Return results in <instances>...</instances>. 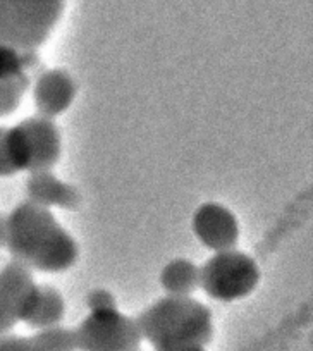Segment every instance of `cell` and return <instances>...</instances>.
I'll use <instances>...</instances> for the list:
<instances>
[{"label":"cell","instance_id":"obj_1","mask_svg":"<svg viewBox=\"0 0 313 351\" xmlns=\"http://www.w3.org/2000/svg\"><path fill=\"white\" fill-rule=\"evenodd\" d=\"M4 246L12 260L49 274L69 271L79 255L76 239L57 222L52 210L29 200L5 215Z\"/></svg>","mask_w":313,"mask_h":351},{"label":"cell","instance_id":"obj_2","mask_svg":"<svg viewBox=\"0 0 313 351\" xmlns=\"http://www.w3.org/2000/svg\"><path fill=\"white\" fill-rule=\"evenodd\" d=\"M143 341L153 351H207L214 319L193 296H164L136 317Z\"/></svg>","mask_w":313,"mask_h":351},{"label":"cell","instance_id":"obj_3","mask_svg":"<svg viewBox=\"0 0 313 351\" xmlns=\"http://www.w3.org/2000/svg\"><path fill=\"white\" fill-rule=\"evenodd\" d=\"M66 0H0V47L38 52L62 18Z\"/></svg>","mask_w":313,"mask_h":351},{"label":"cell","instance_id":"obj_4","mask_svg":"<svg viewBox=\"0 0 313 351\" xmlns=\"http://www.w3.org/2000/svg\"><path fill=\"white\" fill-rule=\"evenodd\" d=\"M5 152L18 172L52 171L62 152L60 131L53 119L33 116L5 130Z\"/></svg>","mask_w":313,"mask_h":351},{"label":"cell","instance_id":"obj_5","mask_svg":"<svg viewBox=\"0 0 313 351\" xmlns=\"http://www.w3.org/2000/svg\"><path fill=\"white\" fill-rule=\"evenodd\" d=\"M257 260L238 248L217 252L200 267V289L212 300L231 303L250 296L260 282Z\"/></svg>","mask_w":313,"mask_h":351},{"label":"cell","instance_id":"obj_6","mask_svg":"<svg viewBox=\"0 0 313 351\" xmlns=\"http://www.w3.org/2000/svg\"><path fill=\"white\" fill-rule=\"evenodd\" d=\"M73 332L79 351H138L143 343L136 319L117 308L88 313Z\"/></svg>","mask_w":313,"mask_h":351},{"label":"cell","instance_id":"obj_7","mask_svg":"<svg viewBox=\"0 0 313 351\" xmlns=\"http://www.w3.org/2000/svg\"><path fill=\"white\" fill-rule=\"evenodd\" d=\"M193 232L205 248L214 253L236 248L240 241V222L227 207L207 202L193 214Z\"/></svg>","mask_w":313,"mask_h":351},{"label":"cell","instance_id":"obj_8","mask_svg":"<svg viewBox=\"0 0 313 351\" xmlns=\"http://www.w3.org/2000/svg\"><path fill=\"white\" fill-rule=\"evenodd\" d=\"M76 97L73 76L64 69H49L33 84V102L38 116L55 119L62 116Z\"/></svg>","mask_w":313,"mask_h":351},{"label":"cell","instance_id":"obj_9","mask_svg":"<svg viewBox=\"0 0 313 351\" xmlns=\"http://www.w3.org/2000/svg\"><path fill=\"white\" fill-rule=\"evenodd\" d=\"M26 193L28 200L45 208H64L74 210L77 208L82 197L73 184L60 181L52 171H35L29 172L26 180Z\"/></svg>","mask_w":313,"mask_h":351},{"label":"cell","instance_id":"obj_10","mask_svg":"<svg viewBox=\"0 0 313 351\" xmlns=\"http://www.w3.org/2000/svg\"><path fill=\"white\" fill-rule=\"evenodd\" d=\"M0 351H76L73 329L50 327L32 336H0Z\"/></svg>","mask_w":313,"mask_h":351},{"label":"cell","instance_id":"obj_11","mask_svg":"<svg viewBox=\"0 0 313 351\" xmlns=\"http://www.w3.org/2000/svg\"><path fill=\"white\" fill-rule=\"evenodd\" d=\"M160 286L167 296H193L200 289V267L186 258L173 260L160 272Z\"/></svg>","mask_w":313,"mask_h":351},{"label":"cell","instance_id":"obj_12","mask_svg":"<svg viewBox=\"0 0 313 351\" xmlns=\"http://www.w3.org/2000/svg\"><path fill=\"white\" fill-rule=\"evenodd\" d=\"M66 313V303L62 295L52 286H40V300L33 312L28 326L35 330L50 329V327L60 326Z\"/></svg>","mask_w":313,"mask_h":351},{"label":"cell","instance_id":"obj_13","mask_svg":"<svg viewBox=\"0 0 313 351\" xmlns=\"http://www.w3.org/2000/svg\"><path fill=\"white\" fill-rule=\"evenodd\" d=\"M29 77L28 74L0 80V117H8L16 112L23 97L28 92Z\"/></svg>","mask_w":313,"mask_h":351},{"label":"cell","instance_id":"obj_14","mask_svg":"<svg viewBox=\"0 0 313 351\" xmlns=\"http://www.w3.org/2000/svg\"><path fill=\"white\" fill-rule=\"evenodd\" d=\"M38 64V52L23 53L9 47H0V80L28 74Z\"/></svg>","mask_w":313,"mask_h":351},{"label":"cell","instance_id":"obj_15","mask_svg":"<svg viewBox=\"0 0 313 351\" xmlns=\"http://www.w3.org/2000/svg\"><path fill=\"white\" fill-rule=\"evenodd\" d=\"M19 322L18 306L14 300L4 291H0V336H5Z\"/></svg>","mask_w":313,"mask_h":351},{"label":"cell","instance_id":"obj_16","mask_svg":"<svg viewBox=\"0 0 313 351\" xmlns=\"http://www.w3.org/2000/svg\"><path fill=\"white\" fill-rule=\"evenodd\" d=\"M86 306H88L90 313L92 312H109V310H116L117 303L116 298L110 295L107 289H93L86 296Z\"/></svg>","mask_w":313,"mask_h":351},{"label":"cell","instance_id":"obj_17","mask_svg":"<svg viewBox=\"0 0 313 351\" xmlns=\"http://www.w3.org/2000/svg\"><path fill=\"white\" fill-rule=\"evenodd\" d=\"M5 130L8 128L0 126V178H11V176L16 174V171L12 169L11 162L8 158V152H5Z\"/></svg>","mask_w":313,"mask_h":351},{"label":"cell","instance_id":"obj_18","mask_svg":"<svg viewBox=\"0 0 313 351\" xmlns=\"http://www.w3.org/2000/svg\"><path fill=\"white\" fill-rule=\"evenodd\" d=\"M5 243V215L0 214V248Z\"/></svg>","mask_w":313,"mask_h":351},{"label":"cell","instance_id":"obj_19","mask_svg":"<svg viewBox=\"0 0 313 351\" xmlns=\"http://www.w3.org/2000/svg\"><path fill=\"white\" fill-rule=\"evenodd\" d=\"M138 351H140V350H138Z\"/></svg>","mask_w":313,"mask_h":351}]
</instances>
